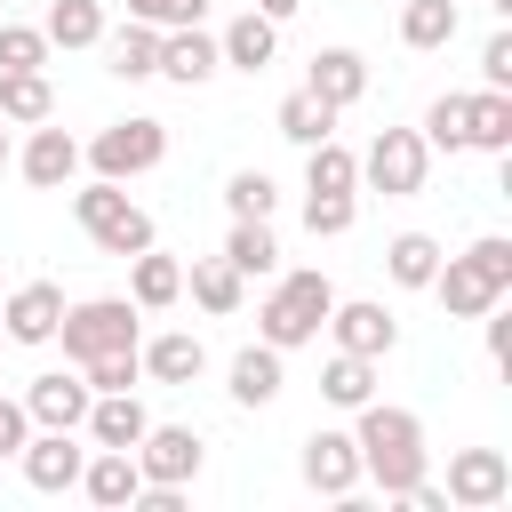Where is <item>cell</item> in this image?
I'll return each instance as SVG.
<instances>
[{"instance_id":"cell-41","label":"cell","mask_w":512,"mask_h":512,"mask_svg":"<svg viewBox=\"0 0 512 512\" xmlns=\"http://www.w3.org/2000/svg\"><path fill=\"white\" fill-rule=\"evenodd\" d=\"M128 16H136V24H152V32H176V24H200V16H208V0H128Z\"/></svg>"},{"instance_id":"cell-6","label":"cell","mask_w":512,"mask_h":512,"mask_svg":"<svg viewBox=\"0 0 512 512\" xmlns=\"http://www.w3.org/2000/svg\"><path fill=\"white\" fill-rule=\"evenodd\" d=\"M424 168H432V144H424L416 128H376V136H368V152H360V184H368V192H384V200L424 192Z\"/></svg>"},{"instance_id":"cell-37","label":"cell","mask_w":512,"mask_h":512,"mask_svg":"<svg viewBox=\"0 0 512 512\" xmlns=\"http://www.w3.org/2000/svg\"><path fill=\"white\" fill-rule=\"evenodd\" d=\"M416 136H424L432 152H464V96H456V88H448V96H432V104H424V128H416Z\"/></svg>"},{"instance_id":"cell-40","label":"cell","mask_w":512,"mask_h":512,"mask_svg":"<svg viewBox=\"0 0 512 512\" xmlns=\"http://www.w3.org/2000/svg\"><path fill=\"white\" fill-rule=\"evenodd\" d=\"M464 264H472L496 296H512V240H504V232H480V240L464 248Z\"/></svg>"},{"instance_id":"cell-39","label":"cell","mask_w":512,"mask_h":512,"mask_svg":"<svg viewBox=\"0 0 512 512\" xmlns=\"http://www.w3.org/2000/svg\"><path fill=\"white\" fill-rule=\"evenodd\" d=\"M80 376H88V392H136V384H144V360H136V344H128V352L80 360Z\"/></svg>"},{"instance_id":"cell-23","label":"cell","mask_w":512,"mask_h":512,"mask_svg":"<svg viewBox=\"0 0 512 512\" xmlns=\"http://www.w3.org/2000/svg\"><path fill=\"white\" fill-rule=\"evenodd\" d=\"M136 488H144V472H136V456H128V448H96V456L80 464V496H88V504H104V512L136 504Z\"/></svg>"},{"instance_id":"cell-14","label":"cell","mask_w":512,"mask_h":512,"mask_svg":"<svg viewBox=\"0 0 512 512\" xmlns=\"http://www.w3.org/2000/svg\"><path fill=\"white\" fill-rule=\"evenodd\" d=\"M224 72V56H216V32H200V24H176V32H160V80H176V88H200V80H216Z\"/></svg>"},{"instance_id":"cell-34","label":"cell","mask_w":512,"mask_h":512,"mask_svg":"<svg viewBox=\"0 0 512 512\" xmlns=\"http://www.w3.org/2000/svg\"><path fill=\"white\" fill-rule=\"evenodd\" d=\"M320 392H328V408H360V400H376V360L336 352V360L320 368Z\"/></svg>"},{"instance_id":"cell-12","label":"cell","mask_w":512,"mask_h":512,"mask_svg":"<svg viewBox=\"0 0 512 512\" xmlns=\"http://www.w3.org/2000/svg\"><path fill=\"white\" fill-rule=\"evenodd\" d=\"M304 488L336 496V504L360 496V448H352V432H312L304 440Z\"/></svg>"},{"instance_id":"cell-3","label":"cell","mask_w":512,"mask_h":512,"mask_svg":"<svg viewBox=\"0 0 512 512\" xmlns=\"http://www.w3.org/2000/svg\"><path fill=\"white\" fill-rule=\"evenodd\" d=\"M72 216H80V232H88L104 256H136V248H152V216H144L112 176L80 184V192H72Z\"/></svg>"},{"instance_id":"cell-30","label":"cell","mask_w":512,"mask_h":512,"mask_svg":"<svg viewBox=\"0 0 512 512\" xmlns=\"http://www.w3.org/2000/svg\"><path fill=\"white\" fill-rule=\"evenodd\" d=\"M40 32H48V48H96L104 40V0H48Z\"/></svg>"},{"instance_id":"cell-9","label":"cell","mask_w":512,"mask_h":512,"mask_svg":"<svg viewBox=\"0 0 512 512\" xmlns=\"http://www.w3.org/2000/svg\"><path fill=\"white\" fill-rule=\"evenodd\" d=\"M56 320H64V288L56 280H24L0 296V336L8 344H56Z\"/></svg>"},{"instance_id":"cell-7","label":"cell","mask_w":512,"mask_h":512,"mask_svg":"<svg viewBox=\"0 0 512 512\" xmlns=\"http://www.w3.org/2000/svg\"><path fill=\"white\" fill-rule=\"evenodd\" d=\"M128 456H136L144 488H184V480H200V456H208V440H200L192 424H144V440H136Z\"/></svg>"},{"instance_id":"cell-15","label":"cell","mask_w":512,"mask_h":512,"mask_svg":"<svg viewBox=\"0 0 512 512\" xmlns=\"http://www.w3.org/2000/svg\"><path fill=\"white\" fill-rule=\"evenodd\" d=\"M16 168H24V184H40V192H64V184L80 176V144H72L64 128H48V120H40V128L24 136V152H16Z\"/></svg>"},{"instance_id":"cell-10","label":"cell","mask_w":512,"mask_h":512,"mask_svg":"<svg viewBox=\"0 0 512 512\" xmlns=\"http://www.w3.org/2000/svg\"><path fill=\"white\" fill-rule=\"evenodd\" d=\"M88 376L80 368H48V376H32L24 384V416L40 424V432H80V416H88Z\"/></svg>"},{"instance_id":"cell-17","label":"cell","mask_w":512,"mask_h":512,"mask_svg":"<svg viewBox=\"0 0 512 512\" xmlns=\"http://www.w3.org/2000/svg\"><path fill=\"white\" fill-rule=\"evenodd\" d=\"M304 88H312L320 104L352 112V104L368 96V56H360V48H320V56H312V72H304Z\"/></svg>"},{"instance_id":"cell-27","label":"cell","mask_w":512,"mask_h":512,"mask_svg":"<svg viewBox=\"0 0 512 512\" xmlns=\"http://www.w3.org/2000/svg\"><path fill=\"white\" fill-rule=\"evenodd\" d=\"M456 24H464V0H408V8H400V48L432 56V48L456 40Z\"/></svg>"},{"instance_id":"cell-38","label":"cell","mask_w":512,"mask_h":512,"mask_svg":"<svg viewBox=\"0 0 512 512\" xmlns=\"http://www.w3.org/2000/svg\"><path fill=\"white\" fill-rule=\"evenodd\" d=\"M352 216H360L352 192H312V200H304V232H312V240H344Z\"/></svg>"},{"instance_id":"cell-36","label":"cell","mask_w":512,"mask_h":512,"mask_svg":"<svg viewBox=\"0 0 512 512\" xmlns=\"http://www.w3.org/2000/svg\"><path fill=\"white\" fill-rule=\"evenodd\" d=\"M48 32L40 24H0V72H48Z\"/></svg>"},{"instance_id":"cell-46","label":"cell","mask_w":512,"mask_h":512,"mask_svg":"<svg viewBox=\"0 0 512 512\" xmlns=\"http://www.w3.org/2000/svg\"><path fill=\"white\" fill-rule=\"evenodd\" d=\"M0 344H8V336H0Z\"/></svg>"},{"instance_id":"cell-19","label":"cell","mask_w":512,"mask_h":512,"mask_svg":"<svg viewBox=\"0 0 512 512\" xmlns=\"http://www.w3.org/2000/svg\"><path fill=\"white\" fill-rule=\"evenodd\" d=\"M136 360H144V376H152V384H200L208 344H200V336H184V328H160L152 344L136 336Z\"/></svg>"},{"instance_id":"cell-1","label":"cell","mask_w":512,"mask_h":512,"mask_svg":"<svg viewBox=\"0 0 512 512\" xmlns=\"http://www.w3.org/2000/svg\"><path fill=\"white\" fill-rule=\"evenodd\" d=\"M352 416H360V424H352V448H360V480H376L384 496L416 488V480H424V424H416V408H384V400H360Z\"/></svg>"},{"instance_id":"cell-16","label":"cell","mask_w":512,"mask_h":512,"mask_svg":"<svg viewBox=\"0 0 512 512\" xmlns=\"http://www.w3.org/2000/svg\"><path fill=\"white\" fill-rule=\"evenodd\" d=\"M288 352H272L264 336L248 344V352H232V368H224V392L240 400V408H272L280 400V384H288V368H280Z\"/></svg>"},{"instance_id":"cell-13","label":"cell","mask_w":512,"mask_h":512,"mask_svg":"<svg viewBox=\"0 0 512 512\" xmlns=\"http://www.w3.org/2000/svg\"><path fill=\"white\" fill-rule=\"evenodd\" d=\"M16 464H24V480H32L40 496H64V488H80V464H88V448H80L72 432H32V440L16 448Z\"/></svg>"},{"instance_id":"cell-4","label":"cell","mask_w":512,"mask_h":512,"mask_svg":"<svg viewBox=\"0 0 512 512\" xmlns=\"http://www.w3.org/2000/svg\"><path fill=\"white\" fill-rule=\"evenodd\" d=\"M56 344H64V360H72V368H80V360H96V352H128V344H136V304H128V296H88V304H64Z\"/></svg>"},{"instance_id":"cell-2","label":"cell","mask_w":512,"mask_h":512,"mask_svg":"<svg viewBox=\"0 0 512 512\" xmlns=\"http://www.w3.org/2000/svg\"><path fill=\"white\" fill-rule=\"evenodd\" d=\"M328 304H336L328 272H288V280L264 296V312H256V336H264L272 352H296V344H312V336L328 328Z\"/></svg>"},{"instance_id":"cell-47","label":"cell","mask_w":512,"mask_h":512,"mask_svg":"<svg viewBox=\"0 0 512 512\" xmlns=\"http://www.w3.org/2000/svg\"><path fill=\"white\" fill-rule=\"evenodd\" d=\"M0 8H8V0H0Z\"/></svg>"},{"instance_id":"cell-35","label":"cell","mask_w":512,"mask_h":512,"mask_svg":"<svg viewBox=\"0 0 512 512\" xmlns=\"http://www.w3.org/2000/svg\"><path fill=\"white\" fill-rule=\"evenodd\" d=\"M224 208H232V216H272V208H280V184H272L264 168H232V176H224Z\"/></svg>"},{"instance_id":"cell-33","label":"cell","mask_w":512,"mask_h":512,"mask_svg":"<svg viewBox=\"0 0 512 512\" xmlns=\"http://www.w3.org/2000/svg\"><path fill=\"white\" fill-rule=\"evenodd\" d=\"M384 272H392V288H424V280L440 272V240H432V232H392Z\"/></svg>"},{"instance_id":"cell-31","label":"cell","mask_w":512,"mask_h":512,"mask_svg":"<svg viewBox=\"0 0 512 512\" xmlns=\"http://www.w3.org/2000/svg\"><path fill=\"white\" fill-rule=\"evenodd\" d=\"M304 192H360V152H344L336 136L304 144Z\"/></svg>"},{"instance_id":"cell-42","label":"cell","mask_w":512,"mask_h":512,"mask_svg":"<svg viewBox=\"0 0 512 512\" xmlns=\"http://www.w3.org/2000/svg\"><path fill=\"white\" fill-rule=\"evenodd\" d=\"M480 88H512V32H496L480 48Z\"/></svg>"},{"instance_id":"cell-28","label":"cell","mask_w":512,"mask_h":512,"mask_svg":"<svg viewBox=\"0 0 512 512\" xmlns=\"http://www.w3.org/2000/svg\"><path fill=\"white\" fill-rule=\"evenodd\" d=\"M96 48L112 56V72H120V80H152V72H160V32H152V24H136V16H128L120 32L104 24V40H96Z\"/></svg>"},{"instance_id":"cell-26","label":"cell","mask_w":512,"mask_h":512,"mask_svg":"<svg viewBox=\"0 0 512 512\" xmlns=\"http://www.w3.org/2000/svg\"><path fill=\"white\" fill-rule=\"evenodd\" d=\"M184 288H192V304H200V312H216V320H232V312H240V296H248V280H240L224 256H192V264H184Z\"/></svg>"},{"instance_id":"cell-44","label":"cell","mask_w":512,"mask_h":512,"mask_svg":"<svg viewBox=\"0 0 512 512\" xmlns=\"http://www.w3.org/2000/svg\"><path fill=\"white\" fill-rule=\"evenodd\" d=\"M248 8H256V16H272V24H288V16L304 8V0H248Z\"/></svg>"},{"instance_id":"cell-22","label":"cell","mask_w":512,"mask_h":512,"mask_svg":"<svg viewBox=\"0 0 512 512\" xmlns=\"http://www.w3.org/2000/svg\"><path fill=\"white\" fill-rule=\"evenodd\" d=\"M144 424H152V416H144V400H136V392H96V400H88V416H80V432H88L96 448H136V440H144Z\"/></svg>"},{"instance_id":"cell-24","label":"cell","mask_w":512,"mask_h":512,"mask_svg":"<svg viewBox=\"0 0 512 512\" xmlns=\"http://www.w3.org/2000/svg\"><path fill=\"white\" fill-rule=\"evenodd\" d=\"M176 296H184V264L160 256V248H136V256H128V304H136V312H168Z\"/></svg>"},{"instance_id":"cell-20","label":"cell","mask_w":512,"mask_h":512,"mask_svg":"<svg viewBox=\"0 0 512 512\" xmlns=\"http://www.w3.org/2000/svg\"><path fill=\"white\" fill-rule=\"evenodd\" d=\"M216 56H224L232 72H264V64L280 56V24H272V16H256V8H240V16L216 32Z\"/></svg>"},{"instance_id":"cell-11","label":"cell","mask_w":512,"mask_h":512,"mask_svg":"<svg viewBox=\"0 0 512 512\" xmlns=\"http://www.w3.org/2000/svg\"><path fill=\"white\" fill-rule=\"evenodd\" d=\"M328 336L336 352H360V360H384L400 344V320L376 304V296H352V304H328Z\"/></svg>"},{"instance_id":"cell-43","label":"cell","mask_w":512,"mask_h":512,"mask_svg":"<svg viewBox=\"0 0 512 512\" xmlns=\"http://www.w3.org/2000/svg\"><path fill=\"white\" fill-rule=\"evenodd\" d=\"M24 440H32V416H24V400H8V392H0V456H16Z\"/></svg>"},{"instance_id":"cell-18","label":"cell","mask_w":512,"mask_h":512,"mask_svg":"<svg viewBox=\"0 0 512 512\" xmlns=\"http://www.w3.org/2000/svg\"><path fill=\"white\" fill-rule=\"evenodd\" d=\"M464 152L512 160V88H472L464 96Z\"/></svg>"},{"instance_id":"cell-5","label":"cell","mask_w":512,"mask_h":512,"mask_svg":"<svg viewBox=\"0 0 512 512\" xmlns=\"http://www.w3.org/2000/svg\"><path fill=\"white\" fill-rule=\"evenodd\" d=\"M96 176H112V184H128V176H144V168H160L168 160V120H152V112H128V120H112L88 152H80Z\"/></svg>"},{"instance_id":"cell-32","label":"cell","mask_w":512,"mask_h":512,"mask_svg":"<svg viewBox=\"0 0 512 512\" xmlns=\"http://www.w3.org/2000/svg\"><path fill=\"white\" fill-rule=\"evenodd\" d=\"M272 128H280L288 144H320V136H336V104H320L312 88H296V96H280Z\"/></svg>"},{"instance_id":"cell-21","label":"cell","mask_w":512,"mask_h":512,"mask_svg":"<svg viewBox=\"0 0 512 512\" xmlns=\"http://www.w3.org/2000/svg\"><path fill=\"white\" fill-rule=\"evenodd\" d=\"M424 288L440 296V312H448V320H480V312H496V304H504V296H496L464 256H440V272H432Z\"/></svg>"},{"instance_id":"cell-25","label":"cell","mask_w":512,"mask_h":512,"mask_svg":"<svg viewBox=\"0 0 512 512\" xmlns=\"http://www.w3.org/2000/svg\"><path fill=\"white\" fill-rule=\"evenodd\" d=\"M224 264H232L240 280H272V272H280V240H272V216H232Z\"/></svg>"},{"instance_id":"cell-8","label":"cell","mask_w":512,"mask_h":512,"mask_svg":"<svg viewBox=\"0 0 512 512\" xmlns=\"http://www.w3.org/2000/svg\"><path fill=\"white\" fill-rule=\"evenodd\" d=\"M448 504H464V512H488V504H504L512 496V456L504 448H456L448 456V488H440Z\"/></svg>"},{"instance_id":"cell-29","label":"cell","mask_w":512,"mask_h":512,"mask_svg":"<svg viewBox=\"0 0 512 512\" xmlns=\"http://www.w3.org/2000/svg\"><path fill=\"white\" fill-rule=\"evenodd\" d=\"M0 120H8V128H40V120H56V88H48V72H0Z\"/></svg>"},{"instance_id":"cell-45","label":"cell","mask_w":512,"mask_h":512,"mask_svg":"<svg viewBox=\"0 0 512 512\" xmlns=\"http://www.w3.org/2000/svg\"><path fill=\"white\" fill-rule=\"evenodd\" d=\"M0 168H8V120H0Z\"/></svg>"}]
</instances>
